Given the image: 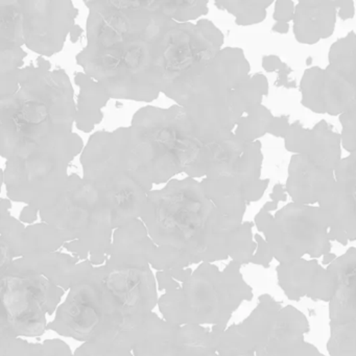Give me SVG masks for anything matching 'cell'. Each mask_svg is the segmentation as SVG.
I'll list each match as a JSON object with an SVG mask.
<instances>
[{"label": "cell", "mask_w": 356, "mask_h": 356, "mask_svg": "<svg viewBox=\"0 0 356 356\" xmlns=\"http://www.w3.org/2000/svg\"><path fill=\"white\" fill-rule=\"evenodd\" d=\"M309 129H305L303 124L296 120L289 127L286 136L284 138V147L286 151L293 153V155H301L307 143Z\"/></svg>", "instance_id": "cell-39"}, {"label": "cell", "mask_w": 356, "mask_h": 356, "mask_svg": "<svg viewBox=\"0 0 356 356\" xmlns=\"http://www.w3.org/2000/svg\"><path fill=\"white\" fill-rule=\"evenodd\" d=\"M226 329L220 326L207 329L199 325L179 326L160 356H256L253 352L236 351L218 343V334Z\"/></svg>", "instance_id": "cell-21"}, {"label": "cell", "mask_w": 356, "mask_h": 356, "mask_svg": "<svg viewBox=\"0 0 356 356\" xmlns=\"http://www.w3.org/2000/svg\"><path fill=\"white\" fill-rule=\"evenodd\" d=\"M262 208L268 212L276 211V210L278 209V203H276V202L268 201L262 206Z\"/></svg>", "instance_id": "cell-55"}, {"label": "cell", "mask_w": 356, "mask_h": 356, "mask_svg": "<svg viewBox=\"0 0 356 356\" xmlns=\"http://www.w3.org/2000/svg\"><path fill=\"white\" fill-rule=\"evenodd\" d=\"M266 243L279 264L323 257L330 253L331 239L324 212L318 206L287 204L275 213L266 232Z\"/></svg>", "instance_id": "cell-14"}, {"label": "cell", "mask_w": 356, "mask_h": 356, "mask_svg": "<svg viewBox=\"0 0 356 356\" xmlns=\"http://www.w3.org/2000/svg\"><path fill=\"white\" fill-rule=\"evenodd\" d=\"M207 1H187V0H161L160 14L181 24L197 19L207 15Z\"/></svg>", "instance_id": "cell-33"}, {"label": "cell", "mask_w": 356, "mask_h": 356, "mask_svg": "<svg viewBox=\"0 0 356 356\" xmlns=\"http://www.w3.org/2000/svg\"><path fill=\"white\" fill-rule=\"evenodd\" d=\"M284 62L278 56L268 55L262 58V67L266 72H278Z\"/></svg>", "instance_id": "cell-49"}, {"label": "cell", "mask_w": 356, "mask_h": 356, "mask_svg": "<svg viewBox=\"0 0 356 356\" xmlns=\"http://www.w3.org/2000/svg\"><path fill=\"white\" fill-rule=\"evenodd\" d=\"M334 175L337 184L351 197L356 207V152L341 158Z\"/></svg>", "instance_id": "cell-35"}, {"label": "cell", "mask_w": 356, "mask_h": 356, "mask_svg": "<svg viewBox=\"0 0 356 356\" xmlns=\"http://www.w3.org/2000/svg\"><path fill=\"white\" fill-rule=\"evenodd\" d=\"M140 220L156 245L178 250L191 264L228 259L233 233L243 224L224 216L189 177L151 191Z\"/></svg>", "instance_id": "cell-3"}, {"label": "cell", "mask_w": 356, "mask_h": 356, "mask_svg": "<svg viewBox=\"0 0 356 356\" xmlns=\"http://www.w3.org/2000/svg\"><path fill=\"white\" fill-rule=\"evenodd\" d=\"M43 222L55 227L65 248L81 261L103 266L113 241V210L97 188L76 174L70 175L59 201L40 210Z\"/></svg>", "instance_id": "cell-8"}, {"label": "cell", "mask_w": 356, "mask_h": 356, "mask_svg": "<svg viewBox=\"0 0 356 356\" xmlns=\"http://www.w3.org/2000/svg\"><path fill=\"white\" fill-rule=\"evenodd\" d=\"M1 280L0 330L38 337L47 330V314L57 312L65 291L41 275L5 274Z\"/></svg>", "instance_id": "cell-13"}, {"label": "cell", "mask_w": 356, "mask_h": 356, "mask_svg": "<svg viewBox=\"0 0 356 356\" xmlns=\"http://www.w3.org/2000/svg\"><path fill=\"white\" fill-rule=\"evenodd\" d=\"M0 355L33 356V343L7 331L0 330Z\"/></svg>", "instance_id": "cell-38"}, {"label": "cell", "mask_w": 356, "mask_h": 356, "mask_svg": "<svg viewBox=\"0 0 356 356\" xmlns=\"http://www.w3.org/2000/svg\"><path fill=\"white\" fill-rule=\"evenodd\" d=\"M38 214H40V210L33 207V206L26 205L20 213V222H24V224H32V222H36Z\"/></svg>", "instance_id": "cell-50"}, {"label": "cell", "mask_w": 356, "mask_h": 356, "mask_svg": "<svg viewBox=\"0 0 356 356\" xmlns=\"http://www.w3.org/2000/svg\"><path fill=\"white\" fill-rule=\"evenodd\" d=\"M250 70L243 49H222L177 102L186 110L195 134L203 143H218L234 135L245 115L238 89L251 76Z\"/></svg>", "instance_id": "cell-5"}, {"label": "cell", "mask_w": 356, "mask_h": 356, "mask_svg": "<svg viewBox=\"0 0 356 356\" xmlns=\"http://www.w3.org/2000/svg\"><path fill=\"white\" fill-rule=\"evenodd\" d=\"M254 239L257 243V249H256L251 264L264 266V268H270V262L275 259L270 245L266 243V238H264L260 234L254 235Z\"/></svg>", "instance_id": "cell-42"}, {"label": "cell", "mask_w": 356, "mask_h": 356, "mask_svg": "<svg viewBox=\"0 0 356 356\" xmlns=\"http://www.w3.org/2000/svg\"><path fill=\"white\" fill-rule=\"evenodd\" d=\"M337 256L335 255L334 253H328L326 254V255L323 256V260H322V264H324V266H328L329 264H332L333 261H334L335 259H337Z\"/></svg>", "instance_id": "cell-54"}, {"label": "cell", "mask_w": 356, "mask_h": 356, "mask_svg": "<svg viewBox=\"0 0 356 356\" xmlns=\"http://www.w3.org/2000/svg\"><path fill=\"white\" fill-rule=\"evenodd\" d=\"M309 332L307 318L291 305L281 308L268 339L256 350V356H325L305 341Z\"/></svg>", "instance_id": "cell-18"}, {"label": "cell", "mask_w": 356, "mask_h": 356, "mask_svg": "<svg viewBox=\"0 0 356 356\" xmlns=\"http://www.w3.org/2000/svg\"><path fill=\"white\" fill-rule=\"evenodd\" d=\"M74 82L80 87L76 102V126L82 132L90 133L103 120V108L111 97L103 85L85 72H78Z\"/></svg>", "instance_id": "cell-25"}, {"label": "cell", "mask_w": 356, "mask_h": 356, "mask_svg": "<svg viewBox=\"0 0 356 356\" xmlns=\"http://www.w3.org/2000/svg\"><path fill=\"white\" fill-rule=\"evenodd\" d=\"M254 222H243L233 233L230 243V258L241 266L251 264L257 243L254 239Z\"/></svg>", "instance_id": "cell-34"}, {"label": "cell", "mask_w": 356, "mask_h": 356, "mask_svg": "<svg viewBox=\"0 0 356 356\" xmlns=\"http://www.w3.org/2000/svg\"><path fill=\"white\" fill-rule=\"evenodd\" d=\"M33 356H74L70 346L62 339H47L42 343H33Z\"/></svg>", "instance_id": "cell-41"}, {"label": "cell", "mask_w": 356, "mask_h": 356, "mask_svg": "<svg viewBox=\"0 0 356 356\" xmlns=\"http://www.w3.org/2000/svg\"><path fill=\"white\" fill-rule=\"evenodd\" d=\"M301 155H306L318 165L335 172L341 160V134L334 132L326 120H320L309 129L307 143Z\"/></svg>", "instance_id": "cell-26"}, {"label": "cell", "mask_w": 356, "mask_h": 356, "mask_svg": "<svg viewBox=\"0 0 356 356\" xmlns=\"http://www.w3.org/2000/svg\"><path fill=\"white\" fill-rule=\"evenodd\" d=\"M214 5L220 10H226L235 17V24L239 26H254L266 18V10L273 5V0L264 1H216Z\"/></svg>", "instance_id": "cell-32"}, {"label": "cell", "mask_w": 356, "mask_h": 356, "mask_svg": "<svg viewBox=\"0 0 356 356\" xmlns=\"http://www.w3.org/2000/svg\"><path fill=\"white\" fill-rule=\"evenodd\" d=\"M273 218H274V216H272L270 212L266 211L264 208L259 210L257 214H256L255 218H254V225H255L256 228L259 232L264 233L266 232V229L270 226V222H272Z\"/></svg>", "instance_id": "cell-48"}, {"label": "cell", "mask_w": 356, "mask_h": 356, "mask_svg": "<svg viewBox=\"0 0 356 356\" xmlns=\"http://www.w3.org/2000/svg\"><path fill=\"white\" fill-rule=\"evenodd\" d=\"M131 126L151 141L162 161L175 174L184 172L193 179L207 177L213 143H203L197 137L184 108H141L133 116Z\"/></svg>", "instance_id": "cell-9"}, {"label": "cell", "mask_w": 356, "mask_h": 356, "mask_svg": "<svg viewBox=\"0 0 356 356\" xmlns=\"http://www.w3.org/2000/svg\"><path fill=\"white\" fill-rule=\"evenodd\" d=\"M80 262L76 256L53 252L18 258L5 274L41 275L64 291H70L80 273Z\"/></svg>", "instance_id": "cell-22"}, {"label": "cell", "mask_w": 356, "mask_h": 356, "mask_svg": "<svg viewBox=\"0 0 356 356\" xmlns=\"http://www.w3.org/2000/svg\"><path fill=\"white\" fill-rule=\"evenodd\" d=\"M296 5L291 0H278L275 3L274 18L276 22L289 24L295 17Z\"/></svg>", "instance_id": "cell-43"}, {"label": "cell", "mask_w": 356, "mask_h": 356, "mask_svg": "<svg viewBox=\"0 0 356 356\" xmlns=\"http://www.w3.org/2000/svg\"><path fill=\"white\" fill-rule=\"evenodd\" d=\"M24 45L19 0H0V49Z\"/></svg>", "instance_id": "cell-29"}, {"label": "cell", "mask_w": 356, "mask_h": 356, "mask_svg": "<svg viewBox=\"0 0 356 356\" xmlns=\"http://www.w3.org/2000/svg\"><path fill=\"white\" fill-rule=\"evenodd\" d=\"M74 356H134L129 346L122 343H83Z\"/></svg>", "instance_id": "cell-37"}, {"label": "cell", "mask_w": 356, "mask_h": 356, "mask_svg": "<svg viewBox=\"0 0 356 356\" xmlns=\"http://www.w3.org/2000/svg\"><path fill=\"white\" fill-rule=\"evenodd\" d=\"M291 124H289V116H275L274 120H273L272 126H270L268 134L272 136L277 137V138H285L286 136L287 131H289Z\"/></svg>", "instance_id": "cell-44"}, {"label": "cell", "mask_w": 356, "mask_h": 356, "mask_svg": "<svg viewBox=\"0 0 356 356\" xmlns=\"http://www.w3.org/2000/svg\"><path fill=\"white\" fill-rule=\"evenodd\" d=\"M274 118L275 116L266 106H258L239 120L234 135L245 143H255L268 134Z\"/></svg>", "instance_id": "cell-31"}, {"label": "cell", "mask_w": 356, "mask_h": 356, "mask_svg": "<svg viewBox=\"0 0 356 356\" xmlns=\"http://www.w3.org/2000/svg\"><path fill=\"white\" fill-rule=\"evenodd\" d=\"M224 35L210 20L193 24L172 20L164 36L162 51L163 90L179 101L187 87L222 51Z\"/></svg>", "instance_id": "cell-11"}, {"label": "cell", "mask_w": 356, "mask_h": 356, "mask_svg": "<svg viewBox=\"0 0 356 356\" xmlns=\"http://www.w3.org/2000/svg\"><path fill=\"white\" fill-rule=\"evenodd\" d=\"M101 266L108 287L124 308L130 334L145 322L159 301L151 264H116L107 260Z\"/></svg>", "instance_id": "cell-16"}, {"label": "cell", "mask_w": 356, "mask_h": 356, "mask_svg": "<svg viewBox=\"0 0 356 356\" xmlns=\"http://www.w3.org/2000/svg\"><path fill=\"white\" fill-rule=\"evenodd\" d=\"M47 330L83 343L129 346L130 332L124 308L108 287L102 266L81 261V270L65 301L58 307Z\"/></svg>", "instance_id": "cell-7"}, {"label": "cell", "mask_w": 356, "mask_h": 356, "mask_svg": "<svg viewBox=\"0 0 356 356\" xmlns=\"http://www.w3.org/2000/svg\"><path fill=\"white\" fill-rule=\"evenodd\" d=\"M156 278H157L158 284H159V291H166V293H168V291H176V289L181 287L180 283L176 279L172 278L170 273L166 272V270L157 272Z\"/></svg>", "instance_id": "cell-45"}, {"label": "cell", "mask_w": 356, "mask_h": 356, "mask_svg": "<svg viewBox=\"0 0 356 356\" xmlns=\"http://www.w3.org/2000/svg\"><path fill=\"white\" fill-rule=\"evenodd\" d=\"M335 1H299L293 17V35L301 44L314 45L332 36L337 24Z\"/></svg>", "instance_id": "cell-23"}, {"label": "cell", "mask_w": 356, "mask_h": 356, "mask_svg": "<svg viewBox=\"0 0 356 356\" xmlns=\"http://www.w3.org/2000/svg\"><path fill=\"white\" fill-rule=\"evenodd\" d=\"M276 273L279 286L291 301L298 302L306 297L329 303L334 296V278L318 260L302 258L279 264Z\"/></svg>", "instance_id": "cell-17"}, {"label": "cell", "mask_w": 356, "mask_h": 356, "mask_svg": "<svg viewBox=\"0 0 356 356\" xmlns=\"http://www.w3.org/2000/svg\"><path fill=\"white\" fill-rule=\"evenodd\" d=\"M85 5L89 9L87 45L76 63L111 99L155 101L163 90L162 51L172 19L156 13L153 0Z\"/></svg>", "instance_id": "cell-1"}, {"label": "cell", "mask_w": 356, "mask_h": 356, "mask_svg": "<svg viewBox=\"0 0 356 356\" xmlns=\"http://www.w3.org/2000/svg\"><path fill=\"white\" fill-rule=\"evenodd\" d=\"M11 202L1 200L0 205V276L7 272L15 258L22 257L26 227L10 214Z\"/></svg>", "instance_id": "cell-27"}, {"label": "cell", "mask_w": 356, "mask_h": 356, "mask_svg": "<svg viewBox=\"0 0 356 356\" xmlns=\"http://www.w3.org/2000/svg\"><path fill=\"white\" fill-rule=\"evenodd\" d=\"M19 5L26 47L44 57L60 53L76 26L79 11L74 3L70 0H19Z\"/></svg>", "instance_id": "cell-15"}, {"label": "cell", "mask_w": 356, "mask_h": 356, "mask_svg": "<svg viewBox=\"0 0 356 356\" xmlns=\"http://www.w3.org/2000/svg\"><path fill=\"white\" fill-rule=\"evenodd\" d=\"M328 66H314L300 82L301 104L316 114L339 116L356 110V34L337 39L328 53Z\"/></svg>", "instance_id": "cell-12"}, {"label": "cell", "mask_w": 356, "mask_h": 356, "mask_svg": "<svg viewBox=\"0 0 356 356\" xmlns=\"http://www.w3.org/2000/svg\"><path fill=\"white\" fill-rule=\"evenodd\" d=\"M273 32L277 33V34H287L289 31V24H285V22H276L273 26Z\"/></svg>", "instance_id": "cell-52"}, {"label": "cell", "mask_w": 356, "mask_h": 356, "mask_svg": "<svg viewBox=\"0 0 356 356\" xmlns=\"http://www.w3.org/2000/svg\"><path fill=\"white\" fill-rule=\"evenodd\" d=\"M270 200L276 203H280V202L287 201L289 195L286 193V188H285L283 184H275L273 187L272 193L270 195Z\"/></svg>", "instance_id": "cell-51"}, {"label": "cell", "mask_w": 356, "mask_h": 356, "mask_svg": "<svg viewBox=\"0 0 356 356\" xmlns=\"http://www.w3.org/2000/svg\"><path fill=\"white\" fill-rule=\"evenodd\" d=\"M335 280L329 302V326L356 322V248L347 250L327 266Z\"/></svg>", "instance_id": "cell-20"}, {"label": "cell", "mask_w": 356, "mask_h": 356, "mask_svg": "<svg viewBox=\"0 0 356 356\" xmlns=\"http://www.w3.org/2000/svg\"><path fill=\"white\" fill-rule=\"evenodd\" d=\"M312 58H308V60H307V62H306V64H307L308 66L310 65V64H312Z\"/></svg>", "instance_id": "cell-56"}, {"label": "cell", "mask_w": 356, "mask_h": 356, "mask_svg": "<svg viewBox=\"0 0 356 356\" xmlns=\"http://www.w3.org/2000/svg\"><path fill=\"white\" fill-rule=\"evenodd\" d=\"M337 8V16L339 19L349 20L352 19L355 15V8H354V1L352 0H343V1H335Z\"/></svg>", "instance_id": "cell-47"}, {"label": "cell", "mask_w": 356, "mask_h": 356, "mask_svg": "<svg viewBox=\"0 0 356 356\" xmlns=\"http://www.w3.org/2000/svg\"><path fill=\"white\" fill-rule=\"evenodd\" d=\"M65 239L55 227L41 222L26 227L22 241V257L58 252Z\"/></svg>", "instance_id": "cell-28"}, {"label": "cell", "mask_w": 356, "mask_h": 356, "mask_svg": "<svg viewBox=\"0 0 356 356\" xmlns=\"http://www.w3.org/2000/svg\"><path fill=\"white\" fill-rule=\"evenodd\" d=\"M83 32H84L83 29L81 28L80 26H78V24H76V26L72 28V32H70V40H72V42H78L79 39L82 36Z\"/></svg>", "instance_id": "cell-53"}, {"label": "cell", "mask_w": 356, "mask_h": 356, "mask_svg": "<svg viewBox=\"0 0 356 356\" xmlns=\"http://www.w3.org/2000/svg\"><path fill=\"white\" fill-rule=\"evenodd\" d=\"M26 53L22 47L0 49V97L13 95Z\"/></svg>", "instance_id": "cell-30"}, {"label": "cell", "mask_w": 356, "mask_h": 356, "mask_svg": "<svg viewBox=\"0 0 356 356\" xmlns=\"http://www.w3.org/2000/svg\"><path fill=\"white\" fill-rule=\"evenodd\" d=\"M341 126V147L351 154L356 152V110L339 116Z\"/></svg>", "instance_id": "cell-40"}, {"label": "cell", "mask_w": 356, "mask_h": 356, "mask_svg": "<svg viewBox=\"0 0 356 356\" xmlns=\"http://www.w3.org/2000/svg\"><path fill=\"white\" fill-rule=\"evenodd\" d=\"M83 179L113 210L114 230L140 220L153 182L131 145L130 127L95 133L81 155Z\"/></svg>", "instance_id": "cell-4"}, {"label": "cell", "mask_w": 356, "mask_h": 356, "mask_svg": "<svg viewBox=\"0 0 356 356\" xmlns=\"http://www.w3.org/2000/svg\"><path fill=\"white\" fill-rule=\"evenodd\" d=\"M152 268L161 270H184L191 266L184 254L172 248L158 247L151 260Z\"/></svg>", "instance_id": "cell-36"}, {"label": "cell", "mask_w": 356, "mask_h": 356, "mask_svg": "<svg viewBox=\"0 0 356 356\" xmlns=\"http://www.w3.org/2000/svg\"><path fill=\"white\" fill-rule=\"evenodd\" d=\"M291 68L287 65L286 63L283 64L282 67L280 68L277 74V80L275 82V86L285 87L287 89L297 88V83L296 81H289V74H291Z\"/></svg>", "instance_id": "cell-46"}, {"label": "cell", "mask_w": 356, "mask_h": 356, "mask_svg": "<svg viewBox=\"0 0 356 356\" xmlns=\"http://www.w3.org/2000/svg\"><path fill=\"white\" fill-rule=\"evenodd\" d=\"M76 106L63 70L22 68L18 88L0 97V151L6 159L24 157L65 143L74 135Z\"/></svg>", "instance_id": "cell-2"}, {"label": "cell", "mask_w": 356, "mask_h": 356, "mask_svg": "<svg viewBox=\"0 0 356 356\" xmlns=\"http://www.w3.org/2000/svg\"><path fill=\"white\" fill-rule=\"evenodd\" d=\"M241 266L231 261L220 270L216 264H201L180 289L168 291L158 301L166 322L177 326L213 325L227 328L241 303L253 299Z\"/></svg>", "instance_id": "cell-6"}, {"label": "cell", "mask_w": 356, "mask_h": 356, "mask_svg": "<svg viewBox=\"0 0 356 356\" xmlns=\"http://www.w3.org/2000/svg\"><path fill=\"white\" fill-rule=\"evenodd\" d=\"M318 206L326 218L331 241L347 245L356 241V207L337 181L321 197Z\"/></svg>", "instance_id": "cell-24"}, {"label": "cell", "mask_w": 356, "mask_h": 356, "mask_svg": "<svg viewBox=\"0 0 356 356\" xmlns=\"http://www.w3.org/2000/svg\"><path fill=\"white\" fill-rule=\"evenodd\" d=\"M287 195L293 203L314 205L335 184L334 170L323 168L306 155H293L287 168Z\"/></svg>", "instance_id": "cell-19"}, {"label": "cell", "mask_w": 356, "mask_h": 356, "mask_svg": "<svg viewBox=\"0 0 356 356\" xmlns=\"http://www.w3.org/2000/svg\"><path fill=\"white\" fill-rule=\"evenodd\" d=\"M84 147L76 135L60 147L7 160L3 181L8 197L39 210L55 205L67 188L70 162Z\"/></svg>", "instance_id": "cell-10"}]
</instances>
